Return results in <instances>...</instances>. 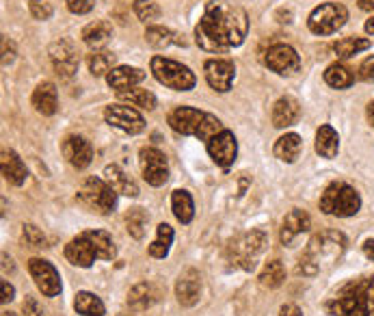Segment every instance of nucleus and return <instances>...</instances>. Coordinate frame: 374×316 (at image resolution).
<instances>
[{"instance_id": "obj_1", "label": "nucleus", "mask_w": 374, "mask_h": 316, "mask_svg": "<svg viewBox=\"0 0 374 316\" xmlns=\"http://www.w3.org/2000/svg\"><path fill=\"white\" fill-rule=\"evenodd\" d=\"M249 33L247 11L234 0H210L195 26L197 46L205 52H228L245 41Z\"/></svg>"}, {"instance_id": "obj_2", "label": "nucleus", "mask_w": 374, "mask_h": 316, "mask_svg": "<svg viewBox=\"0 0 374 316\" xmlns=\"http://www.w3.org/2000/svg\"><path fill=\"white\" fill-rule=\"evenodd\" d=\"M344 249H346V236L342 232L327 230L323 234H316L309 241L305 253L301 256L296 271L303 275H316L320 269H323V262L333 265V262L340 260Z\"/></svg>"}, {"instance_id": "obj_3", "label": "nucleus", "mask_w": 374, "mask_h": 316, "mask_svg": "<svg viewBox=\"0 0 374 316\" xmlns=\"http://www.w3.org/2000/svg\"><path fill=\"white\" fill-rule=\"evenodd\" d=\"M372 307H374V275L348 282L336 295V299L327 303V310L333 316H370Z\"/></svg>"}, {"instance_id": "obj_4", "label": "nucleus", "mask_w": 374, "mask_h": 316, "mask_svg": "<svg viewBox=\"0 0 374 316\" xmlns=\"http://www.w3.org/2000/svg\"><path fill=\"white\" fill-rule=\"evenodd\" d=\"M359 208H361V197L346 182H331L325 189L323 197H320V210H323L325 215L346 219V217L357 215Z\"/></svg>"}, {"instance_id": "obj_5", "label": "nucleus", "mask_w": 374, "mask_h": 316, "mask_svg": "<svg viewBox=\"0 0 374 316\" xmlns=\"http://www.w3.org/2000/svg\"><path fill=\"white\" fill-rule=\"evenodd\" d=\"M78 201L89 208L91 213L97 215H109L117 206V191L102 178H87L82 186L78 189Z\"/></svg>"}, {"instance_id": "obj_6", "label": "nucleus", "mask_w": 374, "mask_h": 316, "mask_svg": "<svg viewBox=\"0 0 374 316\" xmlns=\"http://www.w3.org/2000/svg\"><path fill=\"white\" fill-rule=\"evenodd\" d=\"M151 74L160 85H165L173 91H191L197 83L195 74L186 65L165 57L151 59Z\"/></svg>"}, {"instance_id": "obj_7", "label": "nucleus", "mask_w": 374, "mask_h": 316, "mask_svg": "<svg viewBox=\"0 0 374 316\" xmlns=\"http://www.w3.org/2000/svg\"><path fill=\"white\" fill-rule=\"evenodd\" d=\"M346 20H348V11L344 5L323 3L309 14L307 26L314 35H333L346 24Z\"/></svg>"}, {"instance_id": "obj_8", "label": "nucleus", "mask_w": 374, "mask_h": 316, "mask_svg": "<svg viewBox=\"0 0 374 316\" xmlns=\"http://www.w3.org/2000/svg\"><path fill=\"white\" fill-rule=\"evenodd\" d=\"M269 245V238L262 230H251L245 236H240L236 243H232V253H234V262L238 267H242L245 271H253L255 269V256L262 253Z\"/></svg>"}, {"instance_id": "obj_9", "label": "nucleus", "mask_w": 374, "mask_h": 316, "mask_svg": "<svg viewBox=\"0 0 374 316\" xmlns=\"http://www.w3.org/2000/svg\"><path fill=\"white\" fill-rule=\"evenodd\" d=\"M139 165L143 172V178L151 186H163L169 180V167L165 154L156 147H141L139 152Z\"/></svg>"}, {"instance_id": "obj_10", "label": "nucleus", "mask_w": 374, "mask_h": 316, "mask_svg": "<svg viewBox=\"0 0 374 316\" xmlns=\"http://www.w3.org/2000/svg\"><path fill=\"white\" fill-rule=\"evenodd\" d=\"M28 273L43 297H59L61 295V278L59 271L50 265L48 260L31 258L28 260Z\"/></svg>"}, {"instance_id": "obj_11", "label": "nucleus", "mask_w": 374, "mask_h": 316, "mask_svg": "<svg viewBox=\"0 0 374 316\" xmlns=\"http://www.w3.org/2000/svg\"><path fill=\"white\" fill-rule=\"evenodd\" d=\"M104 120H106V124H111L113 128H117L126 135H139L145 130L143 115L132 107H124V104H111V107H106Z\"/></svg>"}, {"instance_id": "obj_12", "label": "nucleus", "mask_w": 374, "mask_h": 316, "mask_svg": "<svg viewBox=\"0 0 374 316\" xmlns=\"http://www.w3.org/2000/svg\"><path fill=\"white\" fill-rule=\"evenodd\" d=\"M264 63L269 65V70H273L275 74H282V76H292L301 70V57L288 43L271 46L264 57Z\"/></svg>"}, {"instance_id": "obj_13", "label": "nucleus", "mask_w": 374, "mask_h": 316, "mask_svg": "<svg viewBox=\"0 0 374 316\" xmlns=\"http://www.w3.org/2000/svg\"><path fill=\"white\" fill-rule=\"evenodd\" d=\"M205 147H208V154L212 161L225 169L234 165L236 156H238V143H236L234 132L230 130H221L219 135H215L205 143Z\"/></svg>"}, {"instance_id": "obj_14", "label": "nucleus", "mask_w": 374, "mask_h": 316, "mask_svg": "<svg viewBox=\"0 0 374 316\" xmlns=\"http://www.w3.org/2000/svg\"><path fill=\"white\" fill-rule=\"evenodd\" d=\"M50 59L55 65L57 74L63 78H72L78 72V52L72 41L61 39L50 46Z\"/></svg>"}, {"instance_id": "obj_15", "label": "nucleus", "mask_w": 374, "mask_h": 316, "mask_svg": "<svg viewBox=\"0 0 374 316\" xmlns=\"http://www.w3.org/2000/svg\"><path fill=\"white\" fill-rule=\"evenodd\" d=\"M203 72H205L208 85L215 91L225 93V91L232 89V83H234V76H236V68H234V63L230 59H210V61H205Z\"/></svg>"}, {"instance_id": "obj_16", "label": "nucleus", "mask_w": 374, "mask_h": 316, "mask_svg": "<svg viewBox=\"0 0 374 316\" xmlns=\"http://www.w3.org/2000/svg\"><path fill=\"white\" fill-rule=\"evenodd\" d=\"M68 163L76 169H87L93 161V147L85 137H68L61 145Z\"/></svg>"}, {"instance_id": "obj_17", "label": "nucleus", "mask_w": 374, "mask_h": 316, "mask_svg": "<svg viewBox=\"0 0 374 316\" xmlns=\"http://www.w3.org/2000/svg\"><path fill=\"white\" fill-rule=\"evenodd\" d=\"M65 258L70 265L74 267H80V269H89L93 262L97 260L95 256V249L91 245V241L87 238V234H78L76 238H72L65 247Z\"/></svg>"}, {"instance_id": "obj_18", "label": "nucleus", "mask_w": 374, "mask_h": 316, "mask_svg": "<svg viewBox=\"0 0 374 316\" xmlns=\"http://www.w3.org/2000/svg\"><path fill=\"white\" fill-rule=\"evenodd\" d=\"M199 295H201V275L195 269L182 271V275L176 282L178 303L184 305V307H193L199 301Z\"/></svg>"}, {"instance_id": "obj_19", "label": "nucleus", "mask_w": 374, "mask_h": 316, "mask_svg": "<svg viewBox=\"0 0 374 316\" xmlns=\"http://www.w3.org/2000/svg\"><path fill=\"white\" fill-rule=\"evenodd\" d=\"M203 111L199 109H193V107H178L176 111L169 113V126L180 132V135H186V137H195L197 130H199V124L203 120Z\"/></svg>"}, {"instance_id": "obj_20", "label": "nucleus", "mask_w": 374, "mask_h": 316, "mask_svg": "<svg viewBox=\"0 0 374 316\" xmlns=\"http://www.w3.org/2000/svg\"><path fill=\"white\" fill-rule=\"evenodd\" d=\"M309 228H311L309 215L305 213V210L294 208V210H290V213L286 215V219H284V223H282V234H279V238H282L284 245H292V241H294L299 234L307 232Z\"/></svg>"}, {"instance_id": "obj_21", "label": "nucleus", "mask_w": 374, "mask_h": 316, "mask_svg": "<svg viewBox=\"0 0 374 316\" xmlns=\"http://www.w3.org/2000/svg\"><path fill=\"white\" fill-rule=\"evenodd\" d=\"M0 156H3L0 158V167H3L5 180L14 186H22L28 178V172H26V165L22 163V158L14 149H3Z\"/></svg>"}, {"instance_id": "obj_22", "label": "nucleus", "mask_w": 374, "mask_h": 316, "mask_svg": "<svg viewBox=\"0 0 374 316\" xmlns=\"http://www.w3.org/2000/svg\"><path fill=\"white\" fill-rule=\"evenodd\" d=\"M33 107L39 115H55L57 107H59V93L57 87L52 83H41L37 85V89L33 91Z\"/></svg>"}, {"instance_id": "obj_23", "label": "nucleus", "mask_w": 374, "mask_h": 316, "mask_svg": "<svg viewBox=\"0 0 374 316\" xmlns=\"http://www.w3.org/2000/svg\"><path fill=\"white\" fill-rule=\"evenodd\" d=\"M104 180L117 191V195H126V197H137L139 195L137 182L117 165H109L104 169Z\"/></svg>"}, {"instance_id": "obj_24", "label": "nucleus", "mask_w": 374, "mask_h": 316, "mask_svg": "<svg viewBox=\"0 0 374 316\" xmlns=\"http://www.w3.org/2000/svg\"><path fill=\"white\" fill-rule=\"evenodd\" d=\"M145 78V72L139 68H130V65H119L115 68L109 76H106V83H109L113 89L117 91H126L132 89L137 83H141Z\"/></svg>"}, {"instance_id": "obj_25", "label": "nucleus", "mask_w": 374, "mask_h": 316, "mask_svg": "<svg viewBox=\"0 0 374 316\" xmlns=\"http://www.w3.org/2000/svg\"><path fill=\"white\" fill-rule=\"evenodd\" d=\"M301 115V107L294 98H279L273 107V124L277 128H288L292 126Z\"/></svg>"}, {"instance_id": "obj_26", "label": "nucleus", "mask_w": 374, "mask_h": 316, "mask_svg": "<svg viewBox=\"0 0 374 316\" xmlns=\"http://www.w3.org/2000/svg\"><path fill=\"white\" fill-rule=\"evenodd\" d=\"M301 149H303V141L296 132H286L284 137L277 139V143L273 147L275 156L284 163H294L301 156Z\"/></svg>"}, {"instance_id": "obj_27", "label": "nucleus", "mask_w": 374, "mask_h": 316, "mask_svg": "<svg viewBox=\"0 0 374 316\" xmlns=\"http://www.w3.org/2000/svg\"><path fill=\"white\" fill-rule=\"evenodd\" d=\"M113 37V26L109 22L104 20H95L91 24H87L82 28V41L95 50H100L102 46H106V41H109Z\"/></svg>"}, {"instance_id": "obj_28", "label": "nucleus", "mask_w": 374, "mask_h": 316, "mask_svg": "<svg viewBox=\"0 0 374 316\" xmlns=\"http://www.w3.org/2000/svg\"><path fill=\"white\" fill-rule=\"evenodd\" d=\"M171 210H173V215L180 223H191L193 217H195V204H193V197L188 191L184 189H178L173 191L171 195Z\"/></svg>"}, {"instance_id": "obj_29", "label": "nucleus", "mask_w": 374, "mask_h": 316, "mask_svg": "<svg viewBox=\"0 0 374 316\" xmlns=\"http://www.w3.org/2000/svg\"><path fill=\"white\" fill-rule=\"evenodd\" d=\"M340 149V137L331 126H320L316 132V152L323 158H336Z\"/></svg>"}, {"instance_id": "obj_30", "label": "nucleus", "mask_w": 374, "mask_h": 316, "mask_svg": "<svg viewBox=\"0 0 374 316\" xmlns=\"http://www.w3.org/2000/svg\"><path fill=\"white\" fill-rule=\"evenodd\" d=\"M145 41L156 48V50H163V48H169L171 43H180V46H186V41L176 35L171 28H165V26H147L145 31Z\"/></svg>"}, {"instance_id": "obj_31", "label": "nucleus", "mask_w": 374, "mask_h": 316, "mask_svg": "<svg viewBox=\"0 0 374 316\" xmlns=\"http://www.w3.org/2000/svg\"><path fill=\"white\" fill-rule=\"evenodd\" d=\"M85 234H87V238L91 241L97 260H113V258L117 256L115 243H113V238H111L109 232H104V230H89V232H85Z\"/></svg>"}, {"instance_id": "obj_32", "label": "nucleus", "mask_w": 374, "mask_h": 316, "mask_svg": "<svg viewBox=\"0 0 374 316\" xmlns=\"http://www.w3.org/2000/svg\"><path fill=\"white\" fill-rule=\"evenodd\" d=\"M158 299V290L151 284H137L130 293H128V305L132 310H147L154 301Z\"/></svg>"}, {"instance_id": "obj_33", "label": "nucleus", "mask_w": 374, "mask_h": 316, "mask_svg": "<svg viewBox=\"0 0 374 316\" xmlns=\"http://www.w3.org/2000/svg\"><path fill=\"white\" fill-rule=\"evenodd\" d=\"M156 241L149 245V256L151 258H167L171 243H173V228L169 223H160L156 228Z\"/></svg>"}, {"instance_id": "obj_34", "label": "nucleus", "mask_w": 374, "mask_h": 316, "mask_svg": "<svg viewBox=\"0 0 374 316\" xmlns=\"http://www.w3.org/2000/svg\"><path fill=\"white\" fill-rule=\"evenodd\" d=\"M372 46L370 39H363V37H346V39H340L333 43V55L338 59H351L355 55H359L361 50H368Z\"/></svg>"}, {"instance_id": "obj_35", "label": "nucleus", "mask_w": 374, "mask_h": 316, "mask_svg": "<svg viewBox=\"0 0 374 316\" xmlns=\"http://www.w3.org/2000/svg\"><path fill=\"white\" fill-rule=\"evenodd\" d=\"M89 70L93 76H109L115 70V55L109 50H93L89 55Z\"/></svg>"}, {"instance_id": "obj_36", "label": "nucleus", "mask_w": 374, "mask_h": 316, "mask_svg": "<svg viewBox=\"0 0 374 316\" xmlns=\"http://www.w3.org/2000/svg\"><path fill=\"white\" fill-rule=\"evenodd\" d=\"M74 310L82 316H104V303L93 293L80 290L74 299Z\"/></svg>"}, {"instance_id": "obj_37", "label": "nucleus", "mask_w": 374, "mask_h": 316, "mask_svg": "<svg viewBox=\"0 0 374 316\" xmlns=\"http://www.w3.org/2000/svg\"><path fill=\"white\" fill-rule=\"evenodd\" d=\"M286 280V269L282 265V260H271L266 262L262 273H260V284L264 288H279Z\"/></svg>"}, {"instance_id": "obj_38", "label": "nucleus", "mask_w": 374, "mask_h": 316, "mask_svg": "<svg viewBox=\"0 0 374 316\" xmlns=\"http://www.w3.org/2000/svg\"><path fill=\"white\" fill-rule=\"evenodd\" d=\"M117 95H119V100L130 102L132 107L147 109V111L156 109V95L149 89H137V87H132V89H126V91H117Z\"/></svg>"}, {"instance_id": "obj_39", "label": "nucleus", "mask_w": 374, "mask_h": 316, "mask_svg": "<svg viewBox=\"0 0 374 316\" xmlns=\"http://www.w3.org/2000/svg\"><path fill=\"white\" fill-rule=\"evenodd\" d=\"M325 83L329 87H333V89H346V87H351L355 83V76H353V72L346 65L333 63L325 72Z\"/></svg>"}, {"instance_id": "obj_40", "label": "nucleus", "mask_w": 374, "mask_h": 316, "mask_svg": "<svg viewBox=\"0 0 374 316\" xmlns=\"http://www.w3.org/2000/svg\"><path fill=\"white\" fill-rule=\"evenodd\" d=\"M147 213L143 208H130L128 213H126V230L132 238L141 241L145 236V230H147Z\"/></svg>"}, {"instance_id": "obj_41", "label": "nucleus", "mask_w": 374, "mask_h": 316, "mask_svg": "<svg viewBox=\"0 0 374 316\" xmlns=\"http://www.w3.org/2000/svg\"><path fill=\"white\" fill-rule=\"evenodd\" d=\"M221 130H225L223 128V124L217 120V115H212V113H205L203 115V120H201V124H199V130H197V139H201V141H210L215 135H219Z\"/></svg>"}, {"instance_id": "obj_42", "label": "nucleus", "mask_w": 374, "mask_h": 316, "mask_svg": "<svg viewBox=\"0 0 374 316\" xmlns=\"http://www.w3.org/2000/svg\"><path fill=\"white\" fill-rule=\"evenodd\" d=\"M134 14L141 22H154L160 18V7L154 3V0H137Z\"/></svg>"}, {"instance_id": "obj_43", "label": "nucleus", "mask_w": 374, "mask_h": 316, "mask_svg": "<svg viewBox=\"0 0 374 316\" xmlns=\"http://www.w3.org/2000/svg\"><path fill=\"white\" fill-rule=\"evenodd\" d=\"M22 238H24V243L26 245H31V247H46V236H43V232L37 228V226H33V223H24L22 226Z\"/></svg>"}, {"instance_id": "obj_44", "label": "nucleus", "mask_w": 374, "mask_h": 316, "mask_svg": "<svg viewBox=\"0 0 374 316\" xmlns=\"http://www.w3.org/2000/svg\"><path fill=\"white\" fill-rule=\"evenodd\" d=\"M68 9L76 16H85L93 9V0H68Z\"/></svg>"}, {"instance_id": "obj_45", "label": "nucleus", "mask_w": 374, "mask_h": 316, "mask_svg": "<svg viewBox=\"0 0 374 316\" xmlns=\"http://www.w3.org/2000/svg\"><path fill=\"white\" fill-rule=\"evenodd\" d=\"M22 312H24V316H46L43 307L39 305V301H37L35 297H26V299H24Z\"/></svg>"}, {"instance_id": "obj_46", "label": "nucleus", "mask_w": 374, "mask_h": 316, "mask_svg": "<svg viewBox=\"0 0 374 316\" xmlns=\"http://www.w3.org/2000/svg\"><path fill=\"white\" fill-rule=\"evenodd\" d=\"M52 5H48V3H33L31 5V14H33V18L35 20H48L50 16H52Z\"/></svg>"}, {"instance_id": "obj_47", "label": "nucleus", "mask_w": 374, "mask_h": 316, "mask_svg": "<svg viewBox=\"0 0 374 316\" xmlns=\"http://www.w3.org/2000/svg\"><path fill=\"white\" fill-rule=\"evenodd\" d=\"M359 78L365 83H374V55L368 57L361 65H359Z\"/></svg>"}, {"instance_id": "obj_48", "label": "nucleus", "mask_w": 374, "mask_h": 316, "mask_svg": "<svg viewBox=\"0 0 374 316\" xmlns=\"http://www.w3.org/2000/svg\"><path fill=\"white\" fill-rule=\"evenodd\" d=\"M14 59H16V48H14V43L5 37V39H3V65H9Z\"/></svg>"}, {"instance_id": "obj_49", "label": "nucleus", "mask_w": 374, "mask_h": 316, "mask_svg": "<svg viewBox=\"0 0 374 316\" xmlns=\"http://www.w3.org/2000/svg\"><path fill=\"white\" fill-rule=\"evenodd\" d=\"M0 290H3V297H0V301H3V305H7L9 301H14V297H16V290H14V286H11L7 280H3V282H0Z\"/></svg>"}, {"instance_id": "obj_50", "label": "nucleus", "mask_w": 374, "mask_h": 316, "mask_svg": "<svg viewBox=\"0 0 374 316\" xmlns=\"http://www.w3.org/2000/svg\"><path fill=\"white\" fill-rule=\"evenodd\" d=\"M279 316H303V312H301L299 305H294V303H286V305L279 310Z\"/></svg>"}, {"instance_id": "obj_51", "label": "nucleus", "mask_w": 374, "mask_h": 316, "mask_svg": "<svg viewBox=\"0 0 374 316\" xmlns=\"http://www.w3.org/2000/svg\"><path fill=\"white\" fill-rule=\"evenodd\" d=\"M14 269H16V265H14L11 256L3 253V273H14Z\"/></svg>"}, {"instance_id": "obj_52", "label": "nucleus", "mask_w": 374, "mask_h": 316, "mask_svg": "<svg viewBox=\"0 0 374 316\" xmlns=\"http://www.w3.org/2000/svg\"><path fill=\"white\" fill-rule=\"evenodd\" d=\"M363 253H365V258L374 260V238H370V241L363 243Z\"/></svg>"}, {"instance_id": "obj_53", "label": "nucleus", "mask_w": 374, "mask_h": 316, "mask_svg": "<svg viewBox=\"0 0 374 316\" xmlns=\"http://www.w3.org/2000/svg\"><path fill=\"white\" fill-rule=\"evenodd\" d=\"M363 11H374V0H357Z\"/></svg>"}, {"instance_id": "obj_54", "label": "nucleus", "mask_w": 374, "mask_h": 316, "mask_svg": "<svg viewBox=\"0 0 374 316\" xmlns=\"http://www.w3.org/2000/svg\"><path fill=\"white\" fill-rule=\"evenodd\" d=\"M368 120H370V124L374 126V100L368 104Z\"/></svg>"}, {"instance_id": "obj_55", "label": "nucleus", "mask_w": 374, "mask_h": 316, "mask_svg": "<svg viewBox=\"0 0 374 316\" xmlns=\"http://www.w3.org/2000/svg\"><path fill=\"white\" fill-rule=\"evenodd\" d=\"M365 33H370V35H374V18L365 22Z\"/></svg>"}, {"instance_id": "obj_56", "label": "nucleus", "mask_w": 374, "mask_h": 316, "mask_svg": "<svg viewBox=\"0 0 374 316\" xmlns=\"http://www.w3.org/2000/svg\"><path fill=\"white\" fill-rule=\"evenodd\" d=\"M3 316H16V314H14V312H7V310H5V312H3Z\"/></svg>"}, {"instance_id": "obj_57", "label": "nucleus", "mask_w": 374, "mask_h": 316, "mask_svg": "<svg viewBox=\"0 0 374 316\" xmlns=\"http://www.w3.org/2000/svg\"><path fill=\"white\" fill-rule=\"evenodd\" d=\"M33 3H37V0H33Z\"/></svg>"}]
</instances>
